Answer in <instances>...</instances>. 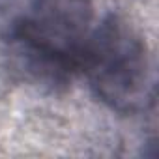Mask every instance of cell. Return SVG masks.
I'll list each match as a JSON object with an SVG mask.
<instances>
[{
  "mask_svg": "<svg viewBox=\"0 0 159 159\" xmlns=\"http://www.w3.org/2000/svg\"><path fill=\"white\" fill-rule=\"evenodd\" d=\"M81 79L112 112L135 116L155 105V66L148 45L111 8L86 52Z\"/></svg>",
  "mask_w": 159,
  "mask_h": 159,
  "instance_id": "2",
  "label": "cell"
},
{
  "mask_svg": "<svg viewBox=\"0 0 159 159\" xmlns=\"http://www.w3.org/2000/svg\"><path fill=\"white\" fill-rule=\"evenodd\" d=\"M0 10V38L15 64L51 86L81 77L83 62L109 8L101 0H10Z\"/></svg>",
  "mask_w": 159,
  "mask_h": 159,
  "instance_id": "1",
  "label": "cell"
}]
</instances>
